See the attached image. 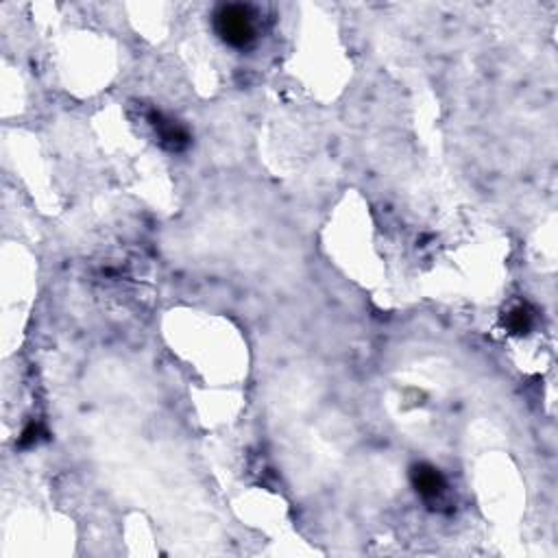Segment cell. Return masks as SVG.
<instances>
[{"label":"cell","mask_w":558,"mask_h":558,"mask_svg":"<svg viewBox=\"0 0 558 558\" xmlns=\"http://www.w3.org/2000/svg\"><path fill=\"white\" fill-rule=\"evenodd\" d=\"M258 13L251 4L229 3L214 12V31L232 48H247L258 38Z\"/></svg>","instance_id":"cell-1"},{"label":"cell","mask_w":558,"mask_h":558,"mask_svg":"<svg viewBox=\"0 0 558 558\" xmlns=\"http://www.w3.org/2000/svg\"><path fill=\"white\" fill-rule=\"evenodd\" d=\"M148 123L156 129L159 142L166 148H171V151H182V148H186L188 144H190V136H188L186 127L179 124L177 121H173V118H166L162 112H156V109H153V112L148 114Z\"/></svg>","instance_id":"cell-2"},{"label":"cell","mask_w":558,"mask_h":558,"mask_svg":"<svg viewBox=\"0 0 558 558\" xmlns=\"http://www.w3.org/2000/svg\"><path fill=\"white\" fill-rule=\"evenodd\" d=\"M410 480H412V486L417 488L418 495L427 502L438 500V497H441L447 488V482H445V478H443V473L438 471L436 467L427 465V462H421V465L412 467Z\"/></svg>","instance_id":"cell-3"},{"label":"cell","mask_w":558,"mask_h":558,"mask_svg":"<svg viewBox=\"0 0 558 558\" xmlns=\"http://www.w3.org/2000/svg\"><path fill=\"white\" fill-rule=\"evenodd\" d=\"M506 326H508V330H511L512 334L530 332V327H532V314H530V310H528V308H523V306L512 308V310L508 312Z\"/></svg>","instance_id":"cell-4"}]
</instances>
